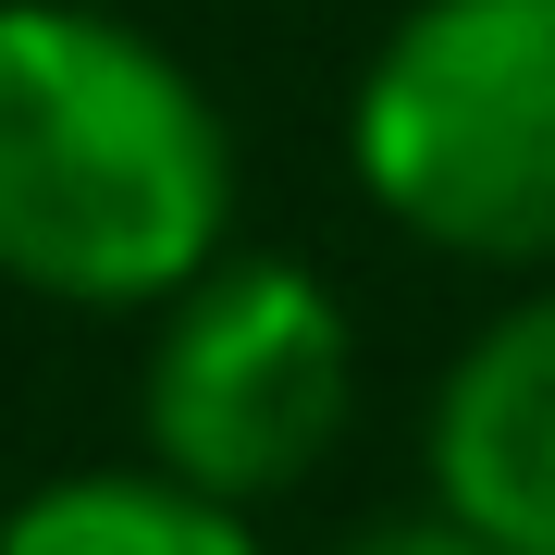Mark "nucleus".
I'll use <instances>...</instances> for the list:
<instances>
[{"mask_svg":"<svg viewBox=\"0 0 555 555\" xmlns=\"http://www.w3.org/2000/svg\"><path fill=\"white\" fill-rule=\"evenodd\" d=\"M235 247V124L112 0H0V284L160 309Z\"/></svg>","mask_w":555,"mask_h":555,"instance_id":"obj_1","label":"nucleus"},{"mask_svg":"<svg viewBox=\"0 0 555 555\" xmlns=\"http://www.w3.org/2000/svg\"><path fill=\"white\" fill-rule=\"evenodd\" d=\"M0 555H272V543H259V506L160 469V456H124V469H62L13 494Z\"/></svg>","mask_w":555,"mask_h":555,"instance_id":"obj_5","label":"nucleus"},{"mask_svg":"<svg viewBox=\"0 0 555 555\" xmlns=\"http://www.w3.org/2000/svg\"><path fill=\"white\" fill-rule=\"evenodd\" d=\"M137 433L160 469L210 481L235 506H272L334 469L358 433V321L284 247H222L198 284L149 309Z\"/></svg>","mask_w":555,"mask_h":555,"instance_id":"obj_3","label":"nucleus"},{"mask_svg":"<svg viewBox=\"0 0 555 555\" xmlns=\"http://www.w3.org/2000/svg\"><path fill=\"white\" fill-rule=\"evenodd\" d=\"M433 506L506 555H555V272L444 358L433 383Z\"/></svg>","mask_w":555,"mask_h":555,"instance_id":"obj_4","label":"nucleus"},{"mask_svg":"<svg viewBox=\"0 0 555 555\" xmlns=\"http://www.w3.org/2000/svg\"><path fill=\"white\" fill-rule=\"evenodd\" d=\"M346 173L433 259L555 272V0H408L346 87Z\"/></svg>","mask_w":555,"mask_h":555,"instance_id":"obj_2","label":"nucleus"},{"mask_svg":"<svg viewBox=\"0 0 555 555\" xmlns=\"http://www.w3.org/2000/svg\"><path fill=\"white\" fill-rule=\"evenodd\" d=\"M334 555H506V543H481L469 518H444V506H420V518H371V531H346Z\"/></svg>","mask_w":555,"mask_h":555,"instance_id":"obj_6","label":"nucleus"}]
</instances>
